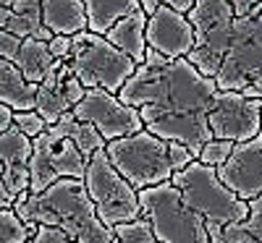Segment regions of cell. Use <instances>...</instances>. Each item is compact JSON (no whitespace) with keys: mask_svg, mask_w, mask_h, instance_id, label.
I'll list each match as a JSON object with an SVG mask.
<instances>
[{"mask_svg":"<svg viewBox=\"0 0 262 243\" xmlns=\"http://www.w3.org/2000/svg\"><path fill=\"white\" fill-rule=\"evenodd\" d=\"M29 243H79V240H74L71 235H66L60 228L39 225V228H37V233H34V238H32Z\"/></svg>","mask_w":262,"mask_h":243,"instance_id":"31","label":"cell"},{"mask_svg":"<svg viewBox=\"0 0 262 243\" xmlns=\"http://www.w3.org/2000/svg\"><path fill=\"white\" fill-rule=\"evenodd\" d=\"M58 126L63 128V134H66V136L76 141V147L86 154V157H92L95 152H100V149L107 147V139L100 134V131H97L92 123L79 120V118L74 115V110H71V113H66V115L58 120Z\"/></svg>","mask_w":262,"mask_h":243,"instance_id":"23","label":"cell"},{"mask_svg":"<svg viewBox=\"0 0 262 243\" xmlns=\"http://www.w3.org/2000/svg\"><path fill=\"white\" fill-rule=\"evenodd\" d=\"M212 243H226V240H212Z\"/></svg>","mask_w":262,"mask_h":243,"instance_id":"37","label":"cell"},{"mask_svg":"<svg viewBox=\"0 0 262 243\" xmlns=\"http://www.w3.org/2000/svg\"><path fill=\"white\" fill-rule=\"evenodd\" d=\"M86 165H90V157L76 147V141L66 136L58 123L48 126L34 139V152L29 160V170H32V188L29 191L39 193L60 178L84 181Z\"/></svg>","mask_w":262,"mask_h":243,"instance_id":"10","label":"cell"},{"mask_svg":"<svg viewBox=\"0 0 262 243\" xmlns=\"http://www.w3.org/2000/svg\"><path fill=\"white\" fill-rule=\"evenodd\" d=\"M84 6L90 16V32L97 34H107L123 16L142 8L139 0H84Z\"/></svg>","mask_w":262,"mask_h":243,"instance_id":"20","label":"cell"},{"mask_svg":"<svg viewBox=\"0 0 262 243\" xmlns=\"http://www.w3.org/2000/svg\"><path fill=\"white\" fill-rule=\"evenodd\" d=\"M53 63H55V58H53L50 45H48L45 39H34V37L24 39L16 65H18V71L24 74L29 81L42 84V81H45V76H48V71L53 68Z\"/></svg>","mask_w":262,"mask_h":243,"instance_id":"22","label":"cell"},{"mask_svg":"<svg viewBox=\"0 0 262 243\" xmlns=\"http://www.w3.org/2000/svg\"><path fill=\"white\" fill-rule=\"evenodd\" d=\"M215 81L217 89L262 100V11L236 16L231 47Z\"/></svg>","mask_w":262,"mask_h":243,"instance_id":"5","label":"cell"},{"mask_svg":"<svg viewBox=\"0 0 262 243\" xmlns=\"http://www.w3.org/2000/svg\"><path fill=\"white\" fill-rule=\"evenodd\" d=\"M147 21H149V16L139 8L134 13L123 16L105 37L111 39L118 50H123L128 58H134L137 63H144L147 50H149V45H147Z\"/></svg>","mask_w":262,"mask_h":243,"instance_id":"19","label":"cell"},{"mask_svg":"<svg viewBox=\"0 0 262 243\" xmlns=\"http://www.w3.org/2000/svg\"><path fill=\"white\" fill-rule=\"evenodd\" d=\"M32 152H34V139L27 136L18 126H11L8 131L0 134V157H3V167L29 165Z\"/></svg>","mask_w":262,"mask_h":243,"instance_id":"24","label":"cell"},{"mask_svg":"<svg viewBox=\"0 0 262 243\" xmlns=\"http://www.w3.org/2000/svg\"><path fill=\"white\" fill-rule=\"evenodd\" d=\"M0 29L11 32L21 39H45L50 42L55 34L42 21V0H13V6H3L0 11Z\"/></svg>","mask_w":262,"mask_h":243,"instance_id":"16","label":"cell"},{"mask_svg":"<svg viewBox=\"0 0 262 243\" xmlns=\"http://www.w3.org/2000/svg\"><path fill=\"white\" fill-rule=\"evenodd\" d=\"M13 209L27 223L60 228L79 243H116V230L100 220L86 183L79 178H60L39 193H21Z\"/></svg>","mask_w":262,"mask_h":243,"instance_id":"2","label":"cell"},{"mask_svg":"<svg viewBox=\"0 0 262 243\" xmlns=\"http://www.w3.org/2000/svg\"><path fill=\"white\" fill-rule=\"evenodd\" d=\"M147 45L165 58H189L194 47V27L186 13L158 6L147 21Z\"/></svg>","mask_w":262,"mask_h":243,"instance_id":"14","label":"cell"},{"mask_svg":"<svg viewBox=\"0 0 262 243\" xmlns=\"http://www.w3.org/2000/svg\"><path fill=\"white\" fill-rule=\"evenodd\" d=\"M69 65L86 89L100 86V89L118 94L123 89V84L134 76L139 63L134 58H128L123 50H118L105 34L86 29V32L74 34Z\"/></svg>","mask_w":262,"mask_h":243,"instance_id":"4","label":"cell"},{"mask_svg":"<svg viewBox=\"0 0 262 243\" xmlns=\"http://www.w3.org/2000/svg\"><path fill=\"white\" fill-rule=\"evenodd\" d=\"M186 16L194 27V47L189 53V63H194L205 76L215 79L231 47L236 13L228 0H196Z\"/></svg>","mask_w":262,"mask_h":243,"instance_id":"9","label":"cell"},{"mask_svg":"<svg viewBox=\"0 0 262 243\" xmlns=\"http://www.w3.org/2000/svg\"><path fill=\"white\" fill-rule=\"evenodd\" d=\"M42 21L53 34L74 37L90 29L84 0H42Z\"/></svg>","mask_w":262,"mask_h":243,"instance_id":"17","label":"cell"},{"mask_svg":"<svg viewBox=\"0 0 262 243\" xmlns=\"http://www.w3.org/2000/svg\"><path fill=\"white\" fill-rule=\"evenodd\" d=\"M0 3H3V6H13V0H0Z\"/></svg>","mask_w":262,"mask_h":243,"instance_id":"36","label":"cell"},{"mask_svg":"<svg viewBox=\"0 0 262 243\" xmlns=\"http://www.w3.org/2000/svg\"><path fill=\"white\" fill-rule=\"evenodd\" d=\"M139 3H142V11L149 16L158 6H168V8H176V11H181V13H189V11L194 8L196 0H139Z\"/></svg>","mask_w":262,"mask_h":243,"instance_id":"32","label":"cell"},{"mask_svg":"<svg viewBox=\"0 0 262 243\" xmlns=\"http://www.w3.org/2000/svg\"><path fill=\"white\" fill-rule=\"evenodd\" d=\"M170 183L179 188L184 204L205 217L210 228H226L249 217V202L238 199L217 175V167H210L194 160L189 167L173 173Z\"/></svg>","mask_w":262,"mask_h":243,"instance_id":"3","label":"cell"},{"mask_svg":"<svg viewBox=\"0 0 262 243\" xmlns=\"http://www.w3.org/2000/svg\"><path fill=\"white\" fill-rule=\"evenodd\" d=\"M13 126H18L21 131H24L27 136H32V139H37L42 131L48 128V120L42 118L37 110H24V113H16V118H13Z\"/></svg>","mask_w":262,"mask_h":243,"instance_id":"28","label":"cell"},{"mask_svg":"<svg viewBox=\"0 0 262 243\" xmlns=\"http://www.w3.org/2000/svg\"><path fill=\"white\" fill-rule=\"evenodd\" d=\"M84 183H86V191H90L92 202L97 207L100 220L107 228L116 230L123 223H134V220L144 217L139 188H134L118 173V167L107 157V149H100L90 157Z\"/></svg>","mask_w":262,"mask_h":243,"instance_id":"8","label":"cell"},{"mask_svg":"<svg viewBox=\"0 0 262 243\" xmlns=\"http://www.w3.org/2000/svg\"><path fill=\"white\" fill-rule=\"evenodd\" d=\"M233 147H236V141L210 139V141L202 147V152H200V157H196V160L205 162V165H210V167H221V165H226V160L231 157Z\"/></svg>","mask_w":262,"mask_h":243,"instance_id":"27","label":"cell"},{"mask_svg":"<svg viewBox=\"0 0 262 243\" xmlns=\"http://www.w3.org/2000/svg\"><path fill=\"white\" fill-rule=\"evenodd\" d=\"M13 118H16V110L8 105H0V131H8L13 126Z\"/></svg>","mask_w":262,"mask_h":243,"instance_id":"35","label":"cell"},{"mask_svg":"<svg viewBox=\"0 0 262 243\" xmlns=\"http://www.w3.org/2000/svg\"><path fill=\"white\" fill-rule=\"evenodd\" d=\"M236 16H249L254 11H262V0H228Z\"/></svg>","mask_w":262,"mask_h":243,"instance_id":"34","label":"cell"},{"mask_svg":"<svg viewBox=\"0 0 262 243\" xmlns=\"http://www.w3.org/2000/svg\"><path fill=\"white\" fill-rule=\"evenodd\" d=\"M21 45H24V39H21V37L0 29V55H3V60L16 63L18 60V53H21Z\"/></svg>","mask_w":262,"mask_h":243,"instance_id":"29","label":"cell"},{"mask_svg":"<svg viewBox=\"0 0 262 243\" xmlns=\"http://www.w3.org/2000/svg\"><path fill=\"white\" fill-rule=\"evenodd\" d=\"M74 115L79 120L92 123L107 141L144 131V118L139 113V107L126 105L118 94L100 89V86L86 89L84 100L74 107Z\"/></svg>","mask_w":262,"mask_h":243,"instance_id":"12","label":"cell"},{"mask_svg":"<svg viewBox=\"0 0 262 243\" xmlns=\"http://www.w3.org/2000/svg\"><path fill=\"white\" fill-rule=\"evenodd\" d=\"M37 223L21 220L13 207L0 209V243H29L37 233Z\"/></svg>","mask_w":262,"mask_h":243,"instance_id":"25","label":"cell"},{"mask_svg":"<svg viewBox=\"0 0 262 243\" xmlns=\"http://www.w3.org/2000/svg\"><path fill=\"white\" fill-rule=\"evenodd\" d=\"M105 149L111 162L118 167V173L139 191L168 183L176 173L170 165V141L155 136L147 128L139 134L107 141Z\"/></svg>","mask_w":262,"mask_h":243,"instance_id":"6","label":"cell"},{"mask_svg":"<svg viewBox=\"0 0 262 243\" xmlns=\"http://www.w3.org/2000/svg\"><path fill=\"white\" fill-rule=\"evenodd\" d=\"M142 214L152 223V230L163 243H212L207 223L184 204L179 188L168 183L139 191Z\"/></svg>","mask_w":262,"mask_h":243,"instance_id":"7","label":"cell"},{"mask_svg":"<svg viewBox=\"0 0 262 243\" xmlns=\"http://www.w3.org/2000/svg\"><path fill=\"white\" fill-rule=\"evenodd\" d=\"M196 160V154L186 147V144H181V141H170V165H173V170H184V167H189L191 162Z\"/></svg>","mask_w":262,"mask_h":243,"instance_id":"30","label":"cell"},{"mask_svg":"<svg viewBox=\"0 0 262 243\" xmlns=\"http://www.w3.org/2000/svg\"><path fill=\"white\" fill-rule=\"evenodd\" d=\"M37 89L39 84L29 81L18 71V65L11 60L0 63V102L13 107L16 113L24 110H37Z\"/></svg>","mask_w":262,"mask_h":243,"instance_id":"18","label":"cell"},{"mask_svg":"<svg viewBox=\"0 0 262 243\" xmlns=\"http://www.w3.org/2000/svg\"><path fill=\"white\" fill-rule=\"evenodd\" d=\"M50 53H53V58L55 60H69V55H71V47H74V37H66V34H55L50 42Z\"/></svg>","mask_w":262,"mask_h":243,"instance_id":"33","label":"cell"},{"mask_svg":"<svg viewBox=\"0 0 262 243\" xmlns=\"http://www.w3.org/2000/svg\"><path fill=\"white\" fill-rule=\"evenodd\" d=\"M212 240L226 243H262V193L249 202V217L226 228H210Z\"/></svg>","mask_w":262,"mask_h":243,"instance_id":"21","label":"cell"},{"mask_svg":"<svg viewBox=\"0 0 262 243\" xmlns=\"http://www.w3.org/2000/svg\"><path fill=\"white\" fill-rule=\"evenodd\" d=\"M116 243H163V240L155 235L149 220L139 217L134 223H123L116 228Z\"/></svg>","mask_w":262,"mask_h":243,"instance_id":"26","label":"cell"},{"mask_svg":"<svg viewBox=\"0 0 262 243\" xmlns=\"http://www.w3.org/2000/svg\"><path fill=\"white\" fill-rule=\"evenodd\" d=\"M74 76L69 60H55L53 68L48 71L45 81L37 89V113L48 120V126H55L66 113H71L74 105L66 94V81Z\"/></svg>","mask_w":262,"mask_h":243,"instance_id":"15","label":"cell"},{"mask_svg":"<svg viewBox=\"0 0 262 243\" xmlns=\"http://www.w3.org/2000/svg\"><path fill=\"white\" fill-rule=\"evenodd\" d=\"M221 181L244 202L262 193V134L249 141H238L226 165L217 167Z\"/></svg>","mask_w":262,"mask_h":243,"instance_id":"13","label":"cell"},{"mask_svg":"<svg viewBox=\"0 0 262 243\" xmlns=\"http://www.w3.org/2000/svg\"><path fill=\"white\" fill-rule=\"evenodd\" d=\"M210 131L212 139L226 141H249L262 134V100L247 97L244 92L217 89L210 102Z\"/></svg>","mask_w":262,"mask_h":243,"instance_id":"11","label":"cell"},{"mask_svg":"<svg viewBox=\"0 0 262 243\" xmlns=\"http://www.w3.org/2000/svg\"><path fill=\"white\" fill-rule=\"evenodd\" d=\"M215 92L217 81L205 76L189 58H165L149 47L118 97L139 107L147 131L165 141L186 144L200 157L212 139L207 113Z\"/></svg>","mask_w":262,"mask_h":243,"instance_id":"1","label":"cell"}]
</instances>
